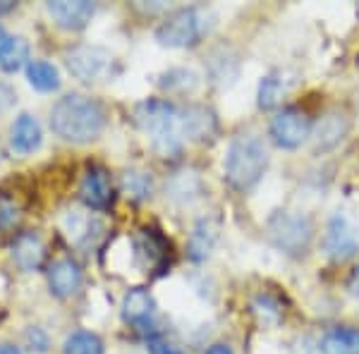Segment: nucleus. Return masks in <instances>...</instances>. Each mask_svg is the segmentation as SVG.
I'll use <instances>...</instances> for the list:
<instances>
[{"instance_id": "nucleus-19", "label": "nucleus", "mask_w": 359, "mask_h": 354, "mask_svg": "<svg viewBox=\"0 0 359 354\" xmlns=\"http://www.w3.org/2000/svg\"><path fill=\"white\" fill-rule=\"evenodd\" d=\"M323 354H359V330L357 328H333L321 342Z\"/></svg>"}, {"instance_id": "nucleus-15", "label": "nucleus", "mask_w": 359, "mask_h": 354, "mask_svg": "<svg viewBox=\"0 0 359 354\" xmlns=\"http://www.w3.org/2000/svg\"><path fill=\"white\" fill-rule=\"evenodd\" d=\"M10 144L17 154H32L41 147V125L34 115L22 113L10 130Z\"/></svg>"}, {"instance_id": "nucleus-25", "label": "nucleus", "mask_w": 359, "mask_h": 354, "mask_svg": "<svg viewBox=\"0 0 359 354\" xmlns=\"http://www.w3.org/2000/svg\"><path fill=\"white\" fill-rule=\"evenodd\" d=\"M123 191L127 199H135L142 201L151 194V177L147 172H139V170H130L123 175Z\"/></svg>"}, {"instance_id": "nucleus-6", "label": "nucleus", "mask_w": 359, "mask_h": 354, "mask_svg": "<svg viewBox=\"0 0 359 354\" xmlns=\"http://www.w3.org/2000/svg\"><path fill=\"white\" fill-rule=\"evenodd\" d=\"M113 55L106 48H98V46H74L65 53V65L69 74L84 84L106 79L113 72Z\"/></svg>"}, {"instance_id": "nucleus-5", "label": "nucleus", "mask_w": 359, "mask_h": 354, "mask_svg": "<svg viewBox=\"0 0 359 354\" xmlns=\"http://www.w3.org/2000/svg\"><path fill=\"white\" fill-rule=\"evenodd\" d=\"M314 235L311 220L297 211H280L269 220V237L278 249L290 257H299L306 252Z\"/></svg>"}, {"instance_id": "nucleus-31", "label": "nucleus", "mask_w": 359, "mask_h": 354, "mask_svg": "<svg viewBox=\"0 0 359 354\" xmlns=\"http://www.w3.org/2000/svg\"><path fill=\"white\" fill-rule=\"evenodd\" d=\"M350 292L359 297V266L352 271V275H350Z\"/></svg>"}, {"instance_id": "nucleus-24", "label": "nucleus", "mask_w": 359, "mask_h": 354, "mask_svg": "<svg viewBox=\"0 0 359 354\" xmlns=\"http://www.w3.org/2000/svg\"><path fill=\"white\" fill-rule=\"evenodd\" d=\"M283 94H285V84H283L280 74H266L259 84V108L271 110L280 103Z\"/></svg>"}, {"instance_id": "nucleus-8", "label": "nucleus", "mask_w": 359, "mask_h": 354, "mask_svg": "<svg viewBox=\"0 0 359 354\" xmlns=\"http://www.w3.org/2000/svg\"><path fill=\"white\" fill-rule=\"evenodd\" d=\"M127 259H132V264H137L147 273H161L168 261V245L156 230H142L130 240V257Z\"/></svg>"}, {"instance_id": "nucleus-20", "label": "nucleus", "mask_w": 359, "mask_h": 354, "mask_svg": "<svg viewBox=\"0 0 359 354\" xmlns=\"http://www.w3.org/2000/svg\"><path fill=\"white\" fill-rule=\"evenodd\" d=\"M345 132H347V123H345L343 115H338V113L323 115V118L318 120L316 132H314L316 149H331V147H335V144H338L340 139L345 137Z\"/></svg>"}, {"instance_id": "nucleus-30", "label": "nucleus", "mask_w": 359, "mask_h": 354, "mask_svg": "<svg viewBox=\"0 0 359 354\" xmlns=\"http://www.w3.org/2000/svg\"><path fill=\"white\" fill-rule=\"evenodd\" d=\"M27 342H29V347L36 350V352L48 350V338H46V333L41 328H29L27 330Z\"/></svg>"}, {"instance_id": "nucleus-7", "label": "nucleus", "mask_w": 359, "mask_h": 354, "mask_svg": "<svg viewBox=\"0 0 359 354\" xmlns=\"http://www.w3.org/2000/svg\"><path fill=\"white\" fill-rule=\"evenodd\" d=\"M311 135V120L299 108H283L271 120V137L276 147L280 149H297Z\"/></svg>"}, {"instance_id": "nucleus-2", "label": "nucleus", "mask_w": 359, "mask_h": 354, "mask_svg": "<svg viewBox=\"0 0 359 354\" xmlns=\"http://www.w3.org/2000/svg\"><path fill=\"white\" fill-rule=\"evenodd\" d=\"M137 125L151 139L154 149L161 156H177L182 151V120H180V110L168 101L151 98V101L139 103Z\"/></svg>"}, {"instance_id": "nucleus-14", "label": "nucleus", "mask_w": 359, "mask_h": 354, "mask_svg": "<svg viewBox=\"0 0 359 354\" xmlns=\"http://www.w3.org/2000/svg\"><path fill=\"white\" fill-rule=\"evenodd\" d=\"M180 120H182V135L194 139V142H206L216 135V118L211 110L201 106H189L180 110Z\"/></svg>"}, {"instance_id": "nucleus-22", "label": "nucleus", "mask_w": 359, "mask_h": 354, "mask_svg": "<svg viewBox=\"0 0 359 354\" xmlns=\"http://www.w3.org/2000/svg\"><path fill=\"white\" fill-rule=\"evenodd\" d=\"M208 74H211V82L218 86L233 84L237 77V60L225 55V50H216L208 62Z\"/></svg>"}, {"instance_id": "nucleus-16", "label": "nucleus", "mask_w": 359, "mask_h": 354, "mask_svg": "<svg viewBox=\"0 0 359 354\" xmlns=\"http://www.w3.org/2000/svg\"><path fill=\"white\" fill-rule=\"evenodd\" d=\"M43 257H46V249L39 235L25 232V235H20L15 240L13 259L17 261V266H20L22 271H39L43 264Z\"/></svg>"}, {"instance_id": "nucleus-27", "label": "nucleus", "mask_w": 359, "mask_h": 354, "mask_svg": "<svg viewBox=\"0 0 359 354\" xmlns=\"http://www.w3.org/2000/svg\"><path fill=\"white\" fill-rule=\"evenodd\" d=\"M165 82H161L165 86V89H192V86L196 84V74L189 72V69H172V72L163 74Z\"/></svg>"}, {"instance_id": "nucleus-1", "label": "nucleus", "mask_w": 359, "mask_h": 354, "mask_svg": "<svg viewBox=\"0 0 359 354\" xmlns=\"http://www.w3.org/2000/svg\"><path fill=\"white\" fill-rule=\"evenodd\" d=\"M106 113L94 98L82 94H69L55 103L50 110V127L60 139L74 144H86L103 132Z\"/></svg>"}, {"instance_id": "nucleus-34", "label": "nucleus", "mask_w": 359, "mask_h": 354, "mask_svg": "<svg viewBox=\"0 0 359 354\" xmlns=\"http://www.w3.org/2000/svg\"><path fill=\"white\" fill-rule=\"evenodd\" d=\"M0 39H3V29H0Z\"/></svg>"}, {"instance_id": "nucleus-9", "label": "nucleus", "mask_w": 359, "mask_h": 354, "mask_svg": "<svg viewBox=\"0 0 359 354\" xmlns=\"http://www.w3.org/2000/svg\"><path fill=\"white\" fill-rule=\"evenodd\" d=\"M359 240L357 230L350 223V218L343 213H335L326 228V237H323V249H326L328 259L333 261H347L357 252Z\"/></svg>"}, {"instance_id": "nucleus-18", "label": "nucleus", "mask_w": 359, "mask_h": 354, "mask_svg": "<svg viewBox=\"0 0 359 354\" xmlns=\"http://www.w3.org/2000/svg\"><path fill=\"white\" fill-rule=\"evenodd\" d=\"M29 60V43L22 36H3L0 39V69L3 72H17Z\"/></svg>"}, {"instance_id": "nucleus-23", "label": "nucleus", "mask_w": 359, "mask_h": 354, "mask_svg": "<svg viewBox=\"0 0 359 354\" xmlns=\"http://www.w3.org/2000/svg\"><path fill=\"white\" fill-rule=\"evenodd\" d=\"M65 354H103V342L98 340V335L89 333V330H77L65 340L62 345Z\"/></svg>"}, {"instance_id": "nucleus-17", "label": "nucleus", "mask_w": 359, "mask_h": 354, "mask_svg": "<svg viewBox=\"0 0 359 354\" xmlns=\"http://www.w3.org/2000/svg\"><path fill=\"white\" fill-rule=\"evenodd\" d=\"M218 240V225L213 223L211 218H204L196 223V228L192 232V237H189V259L194 261V264H201V261H206L211 257L213 252V245H216Z\"/></svg>"}, {"instance_id": "nucleus-12", "label": "nucleus", "mask_w": 359, "mask_h": 354, "mask_svg": "<svg viewBox=\"0 0 359 354\" xmlns=\"http://www.w3.org/2000/svg\"><path fill=\"white\" fill-rule=\"evenodd\" d=\"M48 285L55 297H72L82 287V271L74 261L60 259L48 268Z\"/></svg>"}, {"instance_id": "nucleus-26", "label": "nucleus", "mask_w": 359, "mask_h": 354, "mask_svg": "<svg viewBox=\"0 0 359 354\" xmlns=\"http://www.w3.org/2000/svg\"><path fill=\"white\" fill-rule=\"evenodd\" d=\"M254 311H257V316L264 323H276L280 318V304L273 297H269V294H262V297L254 301Z\"/></svg>"}, {"instance_id": "nucleus-29", "label": "nucleus", "mask_w": 359, "mask_h": 354, "mask_svg": "<svg viewBox=\"0 0 359 354\" xmlns=\"http://www.w3.org/2000/svg\"><path fill=\"white\" fill-rule=\"evenodd\" d=\"M149 354H184V352L177 345H172V342H165L154 335V338H149Z\"/></svg>"}, {"instance_id": "nucleus-3", "label": "nucleus", "mask_w": 359, "mask_h": 354, "mask_svg": "<svg viewBox=\"0 0 359 354\" xmlns=\"http://www.w3.org/2000/svg\"><path fill=\"white\" fill-rule=\"evenodd\" d=\"M269 168V151L264 142L254 135H240L230 144L225 156V179L230 187L245 191L262 179Z\"/></svg>"}, {"instance_id": "nucleus-33", "label": "nucleus", "mask_w": 359, "mask_h": 354, "mask_svg": "<svg viewBox=\"0 0 359 354\" xmlns=\"http://www.w3.org/2000/svg\"><path fill=\"white\" fill-rule=\"evenodd\" d=\"M0 354H22V350H20V347H15V345L3 342V345H0Z\"/></svg>"}, {"instance_id": "nucleus-13", "label": "nucleus", "mask_w": 359, "mask_h": 354, "mask_svg": "<svg viewBox=\"0 0 359 354\" xmlns=\"http://www.w3.org/2000/svg\"><path fill=\"white\" fill-rule=\"evenodd\" d=\"M154 311H156V304H154V297L149 290L144 287H135L125 294L123 299V318L132 326H139V328H147L154 318Z\"/></svg>"}, {"instance_id": "nucleus-32", "label": "nucleus", "mask_w": 359, "mask_h": 354, "mask_svg": "<svg viewBox=\"0 0 359 354\" xmlns=\"http://www.w3.org/2000/svg\"><path fill=\"white\" fill-rule=\"evenodd\" d=\"M206 354H233V350L228 345H213Z\"/></svg>"}, {"instance_id": "nucleus-10", "label": "nucleus", "mask_w": 359, "mask_h": 354, "mask_svg": "<svg viewBox=\"0 0 359 354\" xmlns=\"http://www.w3.org/2000/svg\"><path fill=\"white\" fill-rule=\"evenodd\" d=\"M79 196H82L84 204L89 208H94V211H106V208H111L115 194H113V182H111L108 170H103V168H98V165H91L82 179Z\"/></svg>"}, {"instance_id": "nucleus-11", "label": "nucleus", "mask_w": 359, "mask_h": 354, "mask_svg": "<svg viewBox=\"0 0 359 354\" xmlns=\"http://www.w3.org/2000/svg\"><path fill=\"white\" fill-rule=\"evenodd\" d=\"M46 10L57 27L69 29V32L84 29L94 17V3H86V0H55L46 5Z\"/></svg>"}, {"instance_id": "nucleus-28", "label": "nucleus", "mask_w": 359, "mask_h": 354, "mask_svg": "<svg viewBox=\"0 0 359 354\" xmlns=\"http://www.w3.org/2000/svg\"><path fill=\"white\" fill-rule=\"evenodd\" d=\"M17 218H20V213H17V204L10 196H0V230H8L13 228L17 223Z\"/></svg>"}, {"instance_id": "nucleus-21", "label": "nucleus", "mask_w": 359, "mask_h": 354, "mask_svg": "<svg viewBox=\"0 0 359 354\" xmlns=\"http://www.w3.org/2000/svg\"><path fill=\"white\" fill-rule=\"evenodd\" d=\"M27 79L29 84L34 86L36 91H43V94H48V91H55L57 86H60V74H57V69L50 65V62L46 60H32L27 65Z\"/></svg>"}, {"instance_id": "nucleus-4", "label": "nucleus", "mask_w": 359, "mask_h": 354, "mask_svg": "<svg viewBox=\"0 0 359 354\" xmlns=\"http://www.w3.org/2000/svg\"><path fill=\"white\" fill-rule=\"evenodd\" d=\"M208 32L206 15L196 8H184L170 15L168 20L156 29V39L161 46L168 48H187V46H196Z\"/></svg>"}]
</instances>
